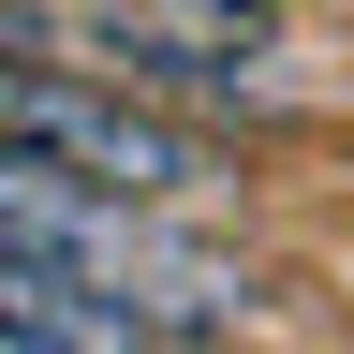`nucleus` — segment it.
<instances>
[{
    "label": "nucleus",
    "instance_id": "4",
    "mask_svg": "<svg viewBox=\"0 0 354 354\" xmlns=\"http://www.w3.org/2000/svg\"><path fill=\"white\" fill-rule=\"evenodd\" d=\"M0 354H133V339H74V325H15L0 310Z\"/></svg>",
    "mask_w": 354,
    "mask_h": 354
},
{
    "label": "nucleus",
    "instance_id": "2",
    "mask_svg": "<svg viewBox=\"0 0 354 354\" xmlns=\"http://www.w3.org/2000/svg\"><path fill=\"white\" fill-rule=\"evenodd\" d=\"M0 148L44 162V177H88V192H118V207H192V192H221V148H207L192 118L133 104L118 74L44 59V44H0Z\"/></svg>",
    "mask_w": 354,
    "mask_h": 354
},
{
    "label": "nucleus",
    "instance_id": "3",
    "mask_svg": "<svg viewBox=\"0 0 354 354\" xmlns=\"http://www.w3.org/2000/svg\"><path fill=\"white\" fill-rule=\"evenodd\" d=\"M59 30L88 44V74H118L133 104L192 118V104H281L295 30L266 0H59Z\"/></svg>",
    "mask_w": 354,
    "mask_h": 354
},
{
    "label": "nucleus",
    "instance_id": "1",
    "mask_svg": "<svg viewBox=\"0 0 354 354\" xmlns=\"http://www.w3.org/2000/svg\"><path fill=\"white\" fill-rule=\"evenodd\" d=\"M0 281H59V295H88V310H118L148 354L236 325V281H221L207 251H177L162 207H118V192L44 177V162H15V148H0Z\"/></svg>",
    "mask_w": 354,
    "mask_h": 354
}]
</instances>
